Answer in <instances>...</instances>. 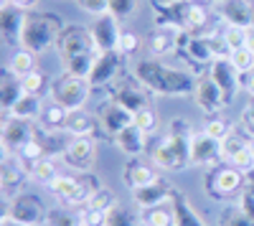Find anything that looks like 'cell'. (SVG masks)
<instances>
[{"label": "cell", "mask_w": 254, "mask_h": 226, "mask_svg": "<svg viewBox=\"0 0 254 226\" xmlns=\"http://www.w3.org/2000/svg\"><path fill=\"white\" fill-rule=\"evenodd\" d=\"M132 74L147 92H155L160 97H188L196 89V79L188 71L165 66L155 58H140Z\"/></svg>", "instance_id": "cell-1"}, {"label": "cell", "mask_w": 254, "mask_h": 226, "mask_svg": "<svg viewBox=\"0 0 254 226\" xmlns=\"http://www.w3.org/2000/svg\"><path fill=\"white\" fill-rule=\"evenodd\" d=\"M64 26L66 23L61 20V15H56L51 10H41V13L33 10V13H28L20 46L33 51V54H44L59 44V36H61Z\"/></svg>", "instance_id": "cell-2"}, {"label": "cell", "mask_w": 254, "mask_h": 226, "mask_svg": "<svg viewBox=\"0 0 254 226\" xmlns=\"http://www.w3.org/2000/svg\"><path fill=\"white\" fill-rule=\"evenodd\" d=\"M92 89L94 87L89 84V79H81V76H74V74H61V76L51 79L49 97H51V102L61 105L64 110L76 112V110H84Z\"/></svg>", "instance_id": "cell-3"}, {"label": "cell", "mask_w": 254, "mask_h": 226, "mask_svg": "<svg viewBox=\"0 0 254 226\" xmlns=\"http://www.w3.org/2000/svg\"><path fill=\"white\" fill-rule=\"evenodd\" d=\"M155 23L158 26H178L186 33L201 31L206 26V10L198 5V0L190 3H165L163 10L155 8Z\"/></svg>", "instance_id": "cell-4"}, {"label": "cell", "mask_w": 254, "mask_h": 226, "mask_svg": "<svg viewBox=\"0 0 254 226\" xmlns=\"http://www.w3.org/2000/svg\"><path fill=\"white\" fill-rule=\"evenodd\" d=\"M59 56L61 61L66 58H74V56H97L102 54L94 44V36H92V28H84L79 23H66L59 36Z\"/></svg>", "instance_id": "cell-5"}, {"label": "cell", "mask_w": 254, "mask_h": 226, "mask_svg": "<svg viewBox=\"0 0 254 226\" xmlns=\"http://www.w3.org/2000/svg\"><path fill=\"white\" fill-rule=\"evenodd\" d=\"M5 214L23 226H46L49 209L36 193H18L10 198V206Z\"/></svg>", "instance_id": "cell-6"}, {"label": "cell", "mask_w": 254, "mask_h": 226, "mask_svg": "<svg viewBox=\"0 0 254 226\" xmlns=\"http://www.w3.org/2000/svg\"><path fill=\"white\" fill-rule=\"evenodd\" d=\"M244 183V173L237 170L234 166H224V163H219V166H214L208 170L206 175V191L211 198L216 201H224L229 196H234Z\"/></svg>", "instance_id": "cell-7"}, {"label": "cell", "mask_w": 254, "mask_h": 226, "mask_svg": "<svg viewBox=\"0 0 254 226\" xmlns=\"http://www.w3.org/2000/svg\"><path fill=\"white\" fill-rule=\"evenodd\" d=\"M110 99L112 102H117L120 107H125L127 112H140L142 107H150V102H147V97H145V87L137 81V76L132 74V79L130 76H117L112 84H110Z\"/></svg>", "instance_id": "cell-8"}, {"label": "cell", "mask_w": 254, "mask_h": 226, "mask_svg": "<svg viewBox=\"0 0 254 226\" xmlns=\"http://www.w3.org/2000/svg\"><path fill=\"white\" fill-rule=\"evenodd\" d=\"M26 20H28V10L18 8L13 0H3V5H0V36H3L5 46L20 44Z\"/></svg>", "instance_id": "cell-9"}, {"label": "cell", "mask_w": 254, "mask_h": 226, "mask_svg": "<svg viewBox=\"0 0 254 226\" xmlns=\"http://www.w3.org/2000/svg\"><path fill=\"white\" fill-rule=\"evenodd\" d=\"M176 186L171 180H165L163 175H158L150 186H142L137 191H132V201L140 211L145 209H153V206H163V203H171L173 196H176Z\"/></svg>", "instance_id": "cell-10"}, {"label": "cell", "mask_w": 254, "mask_h": 226, "mask_svg": "<svg viewBox=\"0 0 254 226\" xmlns=\"http://www.w3.org/2000/svg\"><path fill=\"white\" fill-rule=\"evenodd\" d=\"M0 140H3V148L10 153H20L28 142L36 140V127L28 119H18L13 114H5L3 122V132H0Z\"/></svg>", "instance_id": "cell-11"}, {"label": "cell", "mask_w": 254, "mask_h": 226, "mask_svg": "<svg viewBox=\"0 0 254 226\" xmlns=\"http://www.w3.org/2000/svg\"><path fill=\"white\" fill-rule=\"evenodd\" d=\"M219 163H224L221 142L214 140L211 135H206L203 130L193 132V137H190V166L214 168V166H219Z\"/></svg>", "instance_id": "cell-12"}, {"label": "cell", "mask_w": 254, "mask_h": 226, "mask_svg": "<svg viewBox=\"0 0 254 226\" xmlns=\"http://www.w3.org/2000/svg\"><path fill=\"white\" fill-rule=\"evenodd\" d=\"M64 163L69 168H76L81 173H89L94 160H97V145L92 137H74L71 142H66V150H64Z\"/></svg>", "instance_id": "cell-13"}, {"label": "cell", "mask_w": 254, "mask_h": 226, "mask_svg": "<svg viewBox=\"0 0 254 226\" xmlns=\"http://www.w3.org/2000/svg\"><path fill=\"white\" fill-rule=\"evenodd\" d=\"M193 99L201 112L206 114H219L224 107H226V99H224V92L219 89V84L211 76H198L196 79V89H193Z\"/></svg>", "instance_id": "cell-14"}, {"label": "cell", "mask_w": 254, "mask_h": 226, "mask_svg": "<svg viewBox=\"0 0 254 226\" xmlns=\"http://www.w3.org/2000/svg\"><path fill=\"white\" fill-rule=\"evenodd\" d=\"M186 38H188V33L178 26H155L153 33L147 36V49H150L155 56H168L178 46H183Z\"/></svg>", "instance_id": "cell-15"}, {"label": "cell", "mask_w": 254, "mask_h": 226, "mask_svg": "<svg viewBox=\"0 0 254 226\" xmlns=\"http://www.w3.org/2000/svg\"><path fill=\"white\" fill-rule=\"evenodd\" d=\"M208 76L219 84V89L224 92V99L226 105L234 102V97L239 94V71L234 69L229 58H214L208 66Z\"/></svg>", "instance_id": "cell-16"}, {"label": "cell", "mask_w": 254, "mask_h": 226, "mask_svg": "<svg viewBox=\"0 0 254 226\" xmlns=\"http://www.w3.org/2000/svg\"><path fill=\"white\" fill-rule=\"evenodd\" d=\"M120 69H122V54L120 51H102L94 61L92 74H89V84L92 87H110L120 76Z\"/></svg>", "instance_id": "cell-17"}, {"label": "cell", "mask_w": 254, "mask_h": 226, "mask_svg": "<svg viewBox=\"0 0 254 226\" xmlns=\"http://www.w3.org/2000/svg\"><path fill=\"white\" fill-rule=\"evenodd\" d=\"M92 36H94V44L99 51H117L120 46V26H117V18L112 13H104L99 15L94 23H92Z\"/></svg>", "instance_id": "cell-18"}, {"label": "cell", "mask_w": 254, "mask_h": 226, "mask_svg": "<svg viewBox=\"0 0 254 226\" xmlns=\"http://www.w3.org/2000/svg\"><path fill=\"white\" fill-rule=\"evenodd\" d=\"M219 15L226 20V26H239L247 31L254 28V5L249 0H221Z\"/></svg>", "instance_id": "cell-19"}, {"label": "cell", "mask_w": 254, "mask_h": 226, "mask_svg": "<svg viewBox=\"0 0 254 226\" xmlns=\"http://www.w3.org/2000/svg\"><path fill=\"white\" fill-rule=\"evenodd\" d=\"M132 112H127L125 107H120L117 102H107V105H104L102 110H99V130L102 132H107L110 137H115L117 132H122L127 125H132Z\"/></svg>", "instance_id": "cell-20"}, {"label": "cell", "mask_w": 254, "mask_h": 226, "mask_svg": "<svg viewBox=\"0 0 254 226\" xmlns=\"http://www.w3.org/2000/svg\"><path fill=\"white\" fill-rule=\"evenodd\" d=\"M28 170L23 168V163L18 160L15 155V163L8 158L3 160V166H0V186H3V193L5 196H18L20 188H23V183L28 180Z\"/></svg>", "instance_id": "cell-21"}, {"label": "cell", "mask_w": 254, "mask_h": 226, "mask_svg": "<svg viewBox=\"0 0 254 226\" xmlns=\"http://www.w3.org/2000/svg\"><path fill=\"white\" fill-rule=\"evenodd\" d=\"M115 145L125 153V155H130V158H137V155H142L145 153V142H147V135L135 125V122H132V125H127L122 132H117L115 137Z\"/></svg>", "instance_id": "cell-22"}, {"label": "cell", "mask_w": 254, "mask_h": 226, "mask_svg": "<svg viewBox=\"0 0 254 226\" xmlns=\"http://www.w3.org/2000/svg\"><path fill=\"white\" fill-rule=\"evenodd\" d=\"M150 160H153V166H158L160 170H183L181 160H178V153H176V148H173V142H171L168 135H163L153 145Z\"/></svg>", "instance_id": "cell-23"}, {"label": "cell", "mask_w": 254, "mask_h": 226, "mask_svg": "<svg viewBox=\"0 0 254 226\" xmlns=\"http://www.w3.org/2000/svg\"><path fill=\"white\" fill-rule=\"evenodd\" d=\"M155 178H158V173L147 166V163H142V160L127 163L125 170H122V180H125V186L130 188V191H137L142 186H150Z\"/></svg>", "instance_id": "cell-24"}, {"label": "cell", "mask_w": 254, "mask_h": 226, "mask_svg": "<svg viewBox=\"0 0 254 226\" xmlns=\"http://www.w3.org/2000/svg\"><path fill=\"white\" fill-rule=\"evenodd\" d=\"M23 84H20V76H15L10 69L3 71V81H0V107L5 110V114L18 105V99L23 97Z\"/></svg>", "instance_id": "cell-25"}, {"label": "cell", "mask_w": 254, "mask_h": 226, "mask_svg": "<svg viewBox=\"0 0 254 226\" xmlns=\"http://www.w3.org/2000/svg\"><path fill=\"white\" fill-rule=\"evenodd\" d=\"M186 54L190 56V61H196V64H211V61L216 58L211 36H188L186 38Z\"/></svg>", "instance_id": "cell-26"}, {"label": "cell", "mask_w": 254, "mask_h": 226, "mask_svg": "<svg viewBox=\"0 0 254 226\" xmlns=\"http://www.w3.org/2000/svg\"><path fill=\"white\" fill-rule=\"evenodd\" d=\"M102 188V183L97 180V175L92 173H84L81 178H76V186L71 191V196L66 198V206H87L89 198Z\"/></svg>", "instance_id": "cell-27"}, {"label": "cell", "mask_w": 254, "mask_h": 226, "mask_svg": "<svg viewBox=\"0 0 254 226\" xmlns=\"http://www.w3.org/2000/svg\"><path fill=\"white\" fill-rule=\"evenodd\" d=\"M171 209L176 214V226H206V221L196 214V209L190 206L188 198L181 191H176V196L171 201Z\"/></svg>", "instance_id": "cell-28"}, {"label": "cell", "mask_w": 254, "mask_h": 226, "mask_svg": "<svg viewBox=\"0 0 254 226\" xmlns=\"http://www.w3.org/2000/svg\"><path fill=\"white\" fill-rule=\"evenodd\" d=\"M99 127V119H94L89 112L84 110H76L69 114V122H66V132L71 137H92Z\"/></svg>", "instance_id": "cell-29"}, {"label": "cell", "mask_w": 254, "mask_h": 226, "mask_svg": "<svg viewBox=\"0 0 254 226\" xmlns=\"http://www.w3.org/2000/svg\"><path fill=\"white\" fill-rule=\"evenodd\" d=\"M69 110H64L61 105H56V102H49V105H44V110H41V127L44 130H54V132H61L66 130V122H69Z\"/></svg>", "instance_id": "cell-30"}, {"label": "cell", "mask_w": 254, "mask_h": 226, "mask_svg": "<svg viewBox=\"0 0 254 226\" xmlns=\"http://www.w3.org/2000/svg\"><path fill=\"white\" fill-rule=\"evenodd\" d=\"M28 170V175H31V180H38V183H51L56 175H59V168H56V160L54 158H49V155H44L41 160H36V163H31V166L26 168Z\"/></svg>", "instance_id": "cell-31"}, {"label": "cell", "mask_w": 254, "mask_h": 226, "mask_svg": "<svg viewBox=\"0 0 254 226\" xmlns=\"http://www.w3.org/2000/svg\"><path fill=\"white\" fill-rule=\"evenodd\" d=\"M8 69H10L15 76H26V74L36 71V54L20 46V49H18L13 56H10V61H8Z\"/></svg>", "instance_id": "cell-32"}, {"label": "cell", "mask_w": 254, "mask_h": 226, "mask_svg": "<svg viewBox=\"0 0 254 226\" xmlns=\"http://www.w3.org/2000/svg\"><path fill=\"white\" fill-rule=\"evenodd\" d=\"M41 102H38V97H33V94H23L18 99V105L8 112V114H13V117H18V119H28V122H33L36 117H41Z\"/></svg>", "instance_id": "cell-33"}, {"label": "cell", "mask_w": 254, "mask_h": 226, "mask_svg": "<svg viewBox=\"0 0 254 226\" xmlns=\"http://www.w3.org/2000/svg\"><path fill=\"white\" fill-rule=\"evenodd\" d=\"M142 226H176V214H173V209H165V206L145 209Z\"/></svg>", "instance_id": "cell-34"}, {"label": "cell", "mask_w": 254, "mask_h": 226, "mask_svg": "<svg viewBox=\"0 0 254 226\" xmlns=\"http://www.w3.org/2000/svg\"><path fill=\"white\" fill-rule=\"evenodd\" d=\"M74 186H76V178H71V175H61V173H59L51 183H46V191H49L54 198H59V201L66 203V198L71 196Z\"/></svg>", "instance_id": "cell-35"}, {"label": "cell", "mask_w": 254, "mask_h": 226, "mask_svg": "<svg viewBox=\"0 0 254 226\" xmlns=\"http://www.w3.org/2000/svg\"><path fill=\"white\" fill-rule=\"evenodd\" d=\"M97 56H99V54H97ZM97 56H74V58H66V61H64L66 74H74V76H81V79H89Z\"/></svg>", "instance_id": "cell-36"}, {"label": "cell", "mask_w": 254, "mask_h": 226, "mask_svg": "<svg viewBox=\"0 0 254 226\" xmlns=\"http://www.w3.org/2000/svg\"><path fill=\"white\" fill-rule=\"evenodd\" d=\"M203 132L211 135L214 140H219V142H224L229 135H234V125H231V119H226V117H216V114H214V117L206 122Z\"/></svg>", "instance_id": "cell-37"}, {"label": "cell", "mask_w": 254, "mask_h": 226, "mask_svg": "<svg viewBox=\"0 0 254 226\" xmlns=\"http://www.w3.org/2000/svg\"><path fill=\"white\" fill-rule=\"evenodd\" d=\"M104 226H140V224H137V216L130 209L115 203V206L107 211V221H104Z\"/></svg>", "instance_id": "cell-38"}, {"label": "cell", "mask_w": 254, "mask_h": 226, "mask_svg": "<svg viewBox=\"0 0 254 226\" xmlns=\"http://www.w3.org/2000/svg\"><path fill=\"white\" fill-rule=\"evenodd\" d=\"M229 61L234 64V69L239 71V76H247L249 71H254V51L252 49H237L229 54Z\"/></svg>", "instance_id": "cell-39"}, {"label": "cell", "mask_w": 254, "mask_h": 226, "mask_svg": "<svg viewBox=\"0 0 254 226\" xmlns=\"http://www.w3.org/2000/svg\"><path fill=\"white\" fill-rule=\"evenodd\" d=\"M219 226H254V224H252V219L244 214V209L237 203V206H226V209L221 211Z\"/></svg>", "instance_id": "cell-40"}, {"label": "cell", "mask_w": 254, "mask_h": 226, "mask_svg": "<svg viewBox=\"0 0 254 226\" xmlns=\"http://www.w3.org/2000/svg\"><path fill=\"white\" fill-rule=\"evenodd\" d=\"M20 84H23V92L26 94H33V97H41L46 92V84H49V79H46V74L44 71H31V74H26V76H20Z\"/></svg>", "instance_id": "cell-41"}, {"label": "cell", "mask_w": 254, "mask_h": 226, "mask_svg": "<svg viewBox=\"0 0 254 226\" xmlns=\"http://www.w3.org/2000/svg\"><path fill=\"white\" fill-rule=\"evenodd\" d=\"M224 44L229 46V51H237V49H244L247 46V41H249V31L247 28H239V26H226L224 33Z\"/></svg>", "instance_id": "cell-42"}, {"label": "cell", "mask_w": 254, "mask_h": 226, "mask_svg": "<svg viewBox=\"0 0 254 226\" xmlns=\"http://www.w3.org/2000/svg\"><path fill=\"white\" fill-rule=\"evenodd\" d=\"M46 226H81V219L69 209H51L46 216Z\"/></svg>", "instance_id": "cell-43"}, {"label": "cell", "mask_w": 254, "mask_h": 226, "mask_svg": "<svg viewBox=\"0 0 254 226\" xmlns=\"http://www.w3.org/2000/svg\"><path fill=\"white\" fill-rule=\"evenodd\" d=\"M132 122H135V125H137L145 135H153V132L158 130V114H155L153 107H142L140 112H135Z\"/></svg>", "instance_id": "cell-44"}, {"label": "cell", "mask_w": 254, "mask_h": 226, "mask_svg": "<svg viewBox=\"0 0 254 226\" xmlns=\"http://www.w3.org/2000/svg\"><path fill=\"white\" fill-rule=\"evenodd\" d=\"M247 145H249V140H244L242 135H237V132H234V135H229V137L221 142V155H224V160L229 163L231 158H234L242 148H247Z\"/></svg>", "instance_id": "cell-45"}, {"label": "cell", "mask_w": 254, "mask_h": 226, "mask_svg": "<svg viewBox=\"0 0 254 226\" xmlns=\"http://www.w3.org/2000/svg\"><path fill=\"white\" fill-rule=\"evenodd\" d=\"M137 10V0H110V13L117 20H127L130 15H135Z\"/></svg>", "instance_id": "cell-46"}, {"label": "cell", "mask_w": 254, "mask_h": 226, "mask_svg": "<svg viewBox=\"0 0 254 226\" xmlns=\"http://www.w3.org/2000/svg\"><path fill=\"white\" fill-rule=\"evenodd\" d=\"M229 166H234L237 170H242L244 175L247 173H254V155H252V150H249V145L247 148H242L234 158L229 160Z\"/></svg>", "instance_id": "cell-47"}, {"label": "cell", "mask_w": 254, "mask_h": 226, "mask_svg": "<svg viewBox=\"0 0 254 226\" xmlns=\"http://www.w3.org/2000/svg\"><path fill=\"white\" fill-rule=\"evenodd\" d=\"M115 203H117V201H115V193H112L110 188H104V186H102V188L89 198L87 206H92V209H102V211H110Z\"/></svg>", "instance_id": "cell-48"}, {"label": "cell", "mask_w": 254, "mask_h": 226, "mask_svg": "<svg viewBox=\"0 0 254 226\" xmlns=\"http://www.w3.org/2000/svg\"><path fill=\"white\" fill-rule=\"evenodd\" d=\"M79 219H81V226H104V221H107V211L84 206V211H79Z\"/></svg>", "instance_id": "cell-49"}, {"label": "cell", "mask_w": 254, "mask_h": 226, "mask_svg": "<svg viewBox=\"0 0 254 226\" xmlns=\"http://www.w3.org/2000/svg\"><path fill=\"white\" fill-rule=\"evenodd\" d=\"M76 5H79L84 13L94 15V18L110 13V0H76Z\"/></svg>", "instance_id": "cell-50"}, {"label": "cell", "mask_w": 254, "mask_h": 226, "mask_svg": "<svg viewBox=\"0 0 254 226\" xmlns=\"http://www.w3.org/2000/svg\"><path fill=\"white\" fill-rule=\"evenodd\" d=\"M137 49H140V36H137V33H132V31H122L117 51H120L122 56H130V54H135Z\"/></svg>", "instance_id": "cell-51"}, {"label": "cell", "mask_w": 254, "mask_h": 226, "mask_svg": "<svg viewBox=\"0 0 254 226\" xmlns=\"http://www.w3.org/2000/svg\"><path fill=\"white\" fill-rule=\"evenodd\" d=\"M239 206L244 209V214L252 219V224H254V193L252 191H247L242 198H239Z\"/></svg>", "instance_id": "cell-52"}, {"label": "cell", "mask_w": 254, "mask_h": 226, "mask_svg": "<svg viewBox=\"0 0 254 226\" xmlns=\"http://www.w3.org/2000/svg\"><path fill=\"white\" fill-rule=\"evenodd\" d=\"M242 122H244V127L254 135V105L244 107V112H242Z\"/></svg>", "instance_id": "cell-53"}, {"label": "cell", "mask_w": 254, "mask_h": 226, "mask_svg": "<svg viewBox=\"0 0 254 226\" xmlns=\"http://www.w3.org/2000/svg\"><path fill=\"white\" fill-rule=\"evenodd\" d=\"M244 89H247V94H252V97H254V71H249V74H247V79H244Z\"/></svg>", "instance_id": "cell-54"}, {"label": "cell", "mask_w": 254, "mask_h": 226, "mask_svg": "<svg viewBox=\"0 0 254 226\" xmlns=\"http://www.w3.org/2000/svg\"><path fill=\"white\" fill-rule=\"evenodd\" d=\"M13 3H15L18 8H23V10H31V8H36L38 0H13Z\"/></svg>", "instance_id": "cell-55"}, {"label": "cell", "mask_w": 254, "mask_h": 226, "mask_svg": "<svg viewBox=\"0 0 254 226\" xmlns=\"http://www.w3.org/2000/svg\"><path fill=\"white\" fill-rule=\"evenodd\" d=\"M0 226H23V224H18L15 219H10L8 214H3V219H0Z\"/></svg>", "instance_id": "cell-56"}, {"label": "cell", "mask_w": 254, "mask_h": 226, "mask_svg": "<svg viewBox=\"0 0 254 226\" xmlns=\"http://www.w3.org/2000/svg\"><path fill=\"white\" fill-rule=\"evenodd\" d=\"M247 49L254 51V31H249V41H247Z\"/></svg>", "instance_id": "cell-57"}, {"label": "cell", "mask_w": 254, "mask_h": 226, "mask_svg": "<svg viewBox=\"0 0 254 226\" xmlns=\"http://www.w3.org/2000/svg\"><path fill=\"white\" fill-rule=\"evenodd\" d=\"M249 150H252V155H254V137L249 140Z\"/></svg>", "instance_id": "cell-58"}, {"label": "cell", "mask_w": 254, "mask_h": 226, "mask_svg": "<svg viewBox=\"0 0 254 226\" xmlns=\"http://www.w3.org/2000/svg\"><path fill=\"white\" fill-rule=\"evenodd\" d=\"M171 3H190V0H171Z\"/></svg>", "instance_id": "cell-59"}, {"label": "cell", "mask_w": 254, "mask_h": 226, "mask_svg": "<svg viewBox=\"0 0 254 226\" xmlns=\"http://www.w3.org/2000/svg\"><path fill=\"white\" fill-rule=\"evenodd\" d=\"M203 3H221V0H203Z\"/></svg>", "instance_id": "cell-60"}, {"label": "cell", "mask_w": 254, "mask_h": 226, "mask_svg": "<svg viewBox=\"0 0 254 226\" xmlns=\"http://www.w3.org/2000/svg\"><path fill=\"white\" fill-rule=\"evenodd\" d=\"M249 191H252V193H254V183H252V188H249Z\"/></svg>", "instance_id": "cell-61"}]
</instances>
